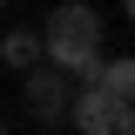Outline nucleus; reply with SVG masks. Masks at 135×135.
<instances>
[{
  "instance_id": "f257e3e1",
  "label": "nucleus",
  "mask_w": 135,
  "mask_h": 135,
  "mask_svg": "<svg viewBox=\"0 0 135 135\" xmlns=\"http://www.w3.org/2000/svg\"><path fill=\"white\" fill-rule=\"evenodd\" d=\"M41 61L61 68L68 81H88L101 68V14L88 0H61L47 14V34H41Z\"/></svg>"
},
{
  "instance_id": "423d86ee",
  "label": "nucleus",
  "mask_w": 135,
  "mask_h": 135,
  "mask_svg": "<svg viewBox=\"0 0 135 135\" xmlns=\"http://www.w3.org/2000/svg\"><path fill=\"white\" fill-rule=\"evenodd\" d=\"M0 135H7V122H0Z\"/></svg>"
},
{
  "instance_id": "0eeeda50",
  "label": "nucleus",
  "mask_w": 135,
  "mask_h": 135,
  "mask_svg": "<svg viewBox=\"0 0 135 135\" xmlns=\"http://www.w3.org/2000/svg\"><path fill=\"white\" fill-rule=\"evenodd\" d=\"M0 7H7V0H0Z\"/></svg>"
},
{
  "instance_id": "20e7f679",
  "label": "nucleus",
  "mask_w": 135,
  "mask_h": 135,
  "mask_svg": "<svg viewBox=\"0 0 135 135\" xmlns=\"http://www.w3.org/2000/svg\"><path fill=\"white\" fill-rule=\"evenodd\" d=\"M88 81H95L101 95H115V101H135V68L122 61V54H101V68L88 74Z\"/></svg>"
},
{
  "instance_id": "7ed1b4c3",
  "label": "nucleus",
  "mask_w": 135,
  "mask_h": 135,
  "mask_svg": "<svg viewBox=\"0 0 135 135\" xmlns=\"http://www.w3.org/2000/svg\"><path fill=\"white\" fill-rule=\"evenodd\" d=\"M20 95H27V115L41 122V128H54V122H68V101H74V81H68L61 68H27V88H20Z\"/></svg>"
},
{
  "instance_id": "39448f33",
  "label": "nucleus",
  "mask_w": 135,
  "mask_h": 135,
  "mask_svg": "<svg viewBox=\"0 0 135 135\" xmlns=\"http://www.w3.org/2000/svg\"><path fill=\"white\" fill-rule=\"evenodd\" d=\"M0 61L20 68V74H27V68H41V34H34V27H14L7 41H0Z\"/></svg>"
},
{
  "instance_id": "f03ea898",
  "label": "nucleus",
  "mask_w": 135,
  "mask_h": 135,
  "mask_svg": "<svg viewBox=\"0 0 135 135\" xmlns=\"http://www.w3.org/2000/svg\"><path fill=\"white\" fill-rule=\"evenodd\" d=\"M68 122H74L81 135H135V101H115V95H101L95 81H74Z\"/></svg>"
}]
</instances>
